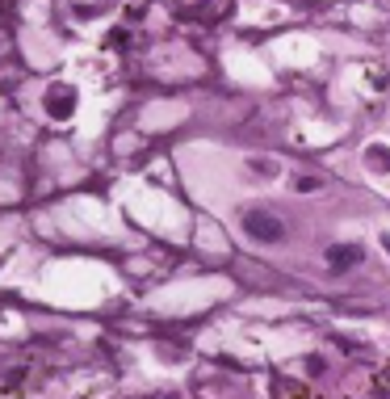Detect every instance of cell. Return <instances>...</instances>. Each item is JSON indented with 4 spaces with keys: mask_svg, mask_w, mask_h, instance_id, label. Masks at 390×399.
I'll list each match as a JSON object with an SVG mask.
<instances>
[{
    "mask_svg": "<svg viewBox=\"0 0 390 399\" xmlns=\"http://www.w3.org/2000/svg\"><path fill=\"white\" fill-rule=\"evenodd\" d=\"M244 231L252 240H260V244H281L286 240V223L277 215H269V210H248L244 215Z\"/></svg>",
    "mask_w": 390,
    "mask_h": 399,
    "instance_id": "6da1fadb",
    "label": "cell"
},
{
    "mask_svg": "<svg viewBox=\"0 0 390 399\" xmlns=\"http://www.w3.org/2000/svg\"><path fill=\"white\" fill-rule=\"evenodd\" d=\"M46 105H50V118H71V109H76V88H63V84H55L50 93H46Z\"/></svg>",
    "mask_w": 390,
    "mask_h": 399,
    "instance_id": "3957f363",
    "label": "cell"
},
{
    "mask_svg": "<svg viewBox=\"0 0 390 399\" xmlns=\"http://www.w3.org/2000/svg\"><path fill=\"white\" fill-rule=\"evenodd\" d=\"M382 244H386V252H390V240H382Z\"/></svg>",
    "mask_w": 390,
    "mask_h": 399,
    "instance_id": "8992f818",
    "label": "cell"
},
{
    "mask_svg": "<svg viewBox=\"0 0 390 399\" xmlns=\"http://www.w3.org/2000/svg\"><path fill=\"white\" fill-rule=\"evenodd\" d=\"M361 261H365V248H361V244H336V248H328V265H332L336 273L357 269Z\"/></svg>",
    "mask_w": 390,
    "mask_h": 399,
    "instance_id": "7a4b0ae2",
    "label": "cell"
},
{
    "mask_svg": "<svg viewBox=\"0 0 390 399\" xmlns=\"http://www.w3.org/2000/svg\"><path fill=\"white\" fill-rule=\"evenodd\" d=\"M248 168H256V177H277V173H281V164H277V160H265V156H252Z\"/></svg>",
    "mask_w": 390,
    "mask_h": 399,
    "instance_id": "277c9868",
    "label": "cell"
},
{
    "mask_svg": "<svg viewBox=\"0 0 390 399\" xmlns=\"http://www.w3.org/2000/svg\"><path fill=\"white\" fill-rule=\"evenodd\" d=\"M370 160H374L378 168H390V151L386 147H370Z\"/></svg>",
    "mask_w": 390,
    "mask_h": 399,
    "instance_id": "5b68a950",
    "label": "cell"
}]
</instances>
